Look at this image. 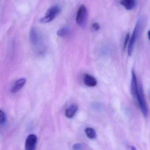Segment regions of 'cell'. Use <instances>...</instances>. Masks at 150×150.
<instances>
[{
	"label": "cell",
	"instance_id": "1",
	"mask_svg": "<svg viewBox=\"0 0 150 150\" xmlns=\"http://www.w3.org/2000/svg\"><path fill=\"white\" fill-rule=\"evenodd\" d=\"M135 99L137 100L138 105L143 114L145 117H147L149 115V109L144 93L142 86L141 84L138 85V88Z\"/></svg>",
	"mask_w": 150,
	"mask_h": 150
},
{
	"label": "cell",
	"instance_id": "2",
	"mask_svg": "<svg viewBox=\"0 0 150 150\" xmlns=\"http://www.w3.org/2000/svg\"><path fill=\"white\" fill-rule=\"evenodd\" d=\"M60 8L58 5L51 7L48 10L45 16L41 19V22L42 23H50L60 13Z\"/></svg>",
	"mask_w": 150,
	"mask_h": 150
},
{
	"label": "cell",
	"instance_id": "3",
	"mask_svg": "<svg viewBox=\"0 0 150 150\" xmlns=\"http://www.w3.org/2000/svg\"><path fill=\"white\" fill-rule=\"evenodd\" d=\"M141 21H138L136 25L135 28L134 30V32L132 34V37L130 38L129 44L128 48V53L129 55L131 56L133 54L134 47L135 44L136 42V40L139 36V32H140V27H141Z\"/></svg>",
	"mask_w": 150,
	"mask_h": 150
},
{
	"label": "cell",
	"instance_id": "4",
	"mask_svg": "<svg viewBox=\"0 0 150 150\" xmlns=\"http://www.w3.org/2000/svg\"><path fill=\"white\" fill-rule=\"evenodd\" d=\"M88 11L85 5L82 4L79 6L77 14L76 21L77 24L83 26L86 23Z\"/></svg>",
	"mask_w": 150,
	"mask_h": 150
},
{
	"label": "cell",
	"instance_id": "5",
	"mask_svg": "<svg viewBox=\"0 0 150 150\" xmlns=\"http://www.w3.org/2000/svg\"><path fill=\"white\" fill-rule=\"evenodd\" d=\"M37 140L36 135L32 134L29 135L26 141L25 150H35Z\"/></svg>",
	"mask_w": 150,
	"mask_h": 150
},
{
	"label": "cell",
	"instance_id": "6",
	"mask_svg": "<svg viewBox=\"0 0 150 150\" xmlns=\"http://www.w3.org/2000/svg\"><path fill=\"white\" fill-rule=\"evenodd\" d=\"M137 88H138V84H137L136 76L134 71V70H132V79H131V92L132 95H133L135 98H136V97Z\"/></svg>",
	"mask_w": 150,
	"mask_h": 150
},
{
	"label": "cell",
	"instance_id": "7",
	"mask_svg": "<svg viewBox=\"0 0 150 150\" xmlns=\"http://www.w3.org/2000/svg\"><path fill=\"white\" fill-rule=\"evenodd\" d=\"M85 84L89 87H94L97 83V79L94 77L89 74H85L84 76Z\"/></svg>",
	"mask_w": 150,
	"mask_h": 150
},
{
	"label": "cell",
	"instance_id": "8",
	"mask_svg": "<svg viewBox=\"0 0 150 150\" xmlns=\"http://www.w3.org/2000/svg\"><path fill=\"white\" fill-rule=\"evenodd\" d=\"M78 108V106L77 105L75 104H72L65 110V116L69 119L73 118L76 113Z\"/></svg>",
	"mask_w": 150,
	"mask_h": 150
},
{
	"label": "cell",
	"instance_id": "9",
	"mask_svg": "<svg viewBox=\"0 0 150 150\" xmlns=\"http://www.w3.org/2000/svg\"><path fill=\"white\" fill-rule=\"evenodd\" d=\"M26 82V79L25 78H21L17 80L11 89V92L15 93L18 91L24 86Z\"/></svg>",
	"mask_w": 150,
	"mask_h": 150
},
{
	"label": "cell",
	"instance_id": "10",
	"mask_svg": "<svg viewBox=\"0 0 150 150\" xmlns=\"http://www.w3.org/2000/svg\"><path fill=\"white\" fill-rule=\"evenodd\" d=\"M121 4L128 10L133 9L136 5V0H121Z\"/></svg>",
	"mask_w": 150,
	"mask_h": 150
},
{
	"label": "cell",
	"instance_id": "11",
	"mask_svg": "<svg viewBox=\"0 0 150 150\" xmlns=\"http://www.w3.org/2000/svg\"><path fill=\"white\" fill-rule=\"evenodd\" d=\"M30 40L33 45H36L38 41V36L36 30L32 28L30 32Z\"/></svg>",
	"mask_w": 150,
	"mask_h": 150
},
{
	"label": "cell",
	"instance_id": "12",
	"mask_svg": "<svg viewBox=\"0 0 150 150\" xmlns=\"http://www.w3.org/2000/svg\"><path fill=\"white\" fill-rule=\"evenodd\" d=\"M85 134L88 138L91 139H94L97 137V134L96 131L90 127H88L85 129Z\"/></svg>",
	"mask_w": 150,
	"mask_h": 150
},
{
	"label": "cell",
	"instance_id": "13",
	"mask_svg": "<svg viewBox=\"0 0 150 150\" xmlns=\"http://www.w3.org/2000/svg\"><path fill=\"white\" fill-rule=\"evenodd\" d=\"M69 32L70 30L69 28L68 27H63L57 31V34L59 37L64 38L68 35Z\"/></svg>",
	"mask_w": 150,
	"mask_h": 150
},
{
	"label": "cell",
	"instance_id": "14",
	"mask_svg": "<svg viewBox=\"0 0 150 150\" xmlns=\"http://www.w3.org/2000/svg\"><path fill=\"white\" fill-rule=\"evenodd\" d=\"M6 120L5 114L1 110H0V124H3Z\"/></svg>",
	"mask_w": 150,
	"mask_h": 150
},
{
	"label": "cell",
	"instance_id": "15",
	"mask_svg": "<svg viewBox=\"0 0 150 150\" xmlns=\"http://www.w3.org/2000/svg\"><path fill=\"white\" fill-rule=\"evenodd\" d=\"M129 33H128L126 36V38H125V40H124V45H123V49H125L127 47V45L128 44L129 41Z\"/></svg>",
	"mask_w": 150,
	"mask_h": 150
},
{
	"label": "cell",
	"instance_id": "16",
	"mask_svg": "<svg viewBox=\"0 0 150 150\" xmlns=\"http://www.w3.org/2000/svg\"><path fill=\"white\" fill-rule=\"evenodd\" d=\"M82 146L80 143H76L73 146V150H82Z\"/></svg>",
	"mask_w": 150,
	"mask_h": 150
},
{
	"label": "cell",
	"instance_id": "17",
	"mask_svg": "<svg viewBox=\"0 0 150 150\" xmlns=\"http://www.w3.org/2000/svg\"><path fill=\"white\" fill-rule=\"evenodd\" d=\"M92 29L95 31H98L100 29V25L98 23H94L92 24Z\"/></svg>",
	"mask_w": 150,
	"mask_h": 150
},
{
	"label": "cell",
	"instance_id": "18",
	"mask_svg": "<svg viewBox=\"0 0 150 150\" xmlns=\"http://www.w3.org/2000/svg\"><path fill=\"white\" fill-rule=\"evenodd\" d=\"M130 149H131V150H136L135 147L134 146H131L130 147Z\"/></svg>",
	"mask_w": 150,
	"mask_h": 150
},
{
	"label": "cell",
	"instance_id": "19",
	"mask_svg": "<svg viewBox=\"0 0 150 150\" xmlns=\"http://www.w3.org/2000/svg\"><path fill=\"white\" fill-rule=\"evenodd\" d=\"M148 38H149V39H150V31H148Z\"/></svg>",
	"mask_w": 150,
	"mask_h": 150
}]
</instances>
